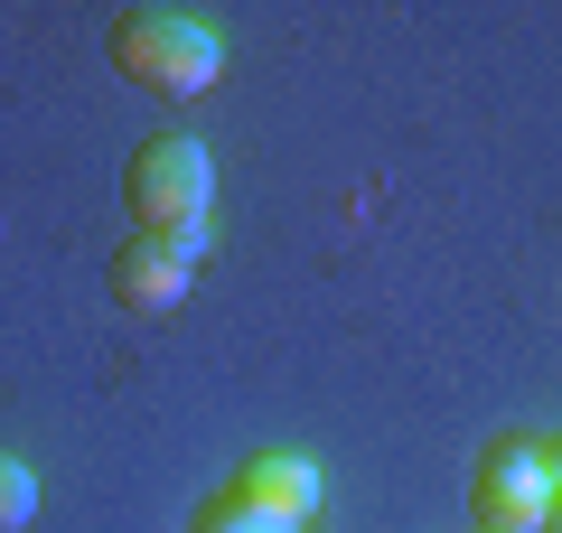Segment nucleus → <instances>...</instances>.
<instances>
[{
    "instance_id": "obj_1",
    "label": "nucleus",
    "mask_w": 562,
    "mask_h": 533,
    "mask_svg": "<svg viewBox=\"0 0 562 533\" xmlns=\"http://www.w3.org/2000/svg\"><path fill=\"white\" fill-rule=\"evenodd\" d=\"M122 197H132L140 235H169V243H188V253H206V216H216V159H206V140L160 132L150 150H132Z\"/></svg>"
},
{
    "instance_id": "obj_2",
    "label": "nucleus",
    "mask_w": 562,
    "mask_h": 533,
    "mask_svg": "<svg viewBox=\"0 0 562 533\" xmlns=\"http://www.w3.org/2000/svg\"><path fill=\"white\" fill-rule=\"evenodd\" d=\"M113 66L140 84V94H206V84L225 76V38L206 20H188V10H122L113 20Z\"/></svg>"
},
{
    "instance_id": "obj_3",
    "label": "nucleus",
    "mask_w": 562,
    "mask_h": 533,
    "mask_svg": "<svg viewBox=\"0 0 562 533\" xmlns=\"http://www.w3.org/2000/svg\"><path fill=\"white\" fill-rule=\"evenodd\" d=\"M553 450L543 440H497V450L479 458V477H469V514H479V533H543V514H553Z\"/></svg>"
},
{
    "instance_id": "obj_4",
    "label": "nucleus",
    "mask_w": 562,
    "mask_h": 533,
    "mask_svg": "<svg viewBox=\"0 0 562 533\" xmlns=\"http://www.w3.org/2000/svg\"><path fill=\"white\" fill-rule=\"evenodd\" d=\"M103 281H113V299L132 318H169L188 299V281H198V253L188 243H169V235H132L113 262H103Z\"/></svg>"
},
{
    "instance_id": "obj_5",
    "label": "nucleus",
    "mask_w": 562,
    "mask_h": 533,
    "mask_svg": "<svg viewBox=\"0 0 562 533\" xmlns=\"http://www.w3.org/2000/svg\"><path fill=\"white\" fill-rule=\"evenodd\" d=\"M235 496H244L254 514H272V524H291V533H301L310 514H319V468H310L301 450H262V458H244Z\"/></svg>"
},
{
    "instance_id": "obj_6",
    "label": "nucleus",
    "mask_w": 562,
    "mask_h": 533,
    "mask_svg": "<svg viewBox=\"0 0 562 533\" xmlns=\"http://www.w3.org/2000/svg\"><path fill=\"white\" fill-rule=\"evenodd\" d=\"M188 533H291V524H272V514H254V506H244L235 487H225V496H206V506H198V524H188Z\"/></svg>"
},
{
    "instance_id": "obj_7",
    "label": "nucleus",
    "mask_w": 562,
    "mask_h": 533,
    "mask_svg": "<svg viewBox=\"0 0 562 533\" xmlns=\"http://www.w3.org/2000/svg\"><path fill=\"white\" fill-rule=\"evenodd\" d=\"M29 514H38V477H29V458H0V533H20Z\"/></svg>"
},
{
    "instance_id": "obj_8",
    "label": "nucleus",
    "mask_w": 562,
    "mask_h": 533,
    "mask_svg": "<svg viewBox=\"0 0 562 533\" xmlns=\"http://www.w3.org/2000/svg\"><path fill=\"white\" fill-rule=\"evenodd\" d=\"M553 496H562V440H553Z\"/></svg>"
},
{
    "instance_id": "obj_9",
    "label": "nucleus",
    "mask_w": 562,
    "mask_h": 533,
    "mask_svg": "<svg viewBox=\"0 0 562 533\" xmlns=\"http://www.w3.org/2000/svg\"><path fill=\"white\" fill-rule=\"evenodd\" d=\"M543 533H562V506H553V514H543Z\"/></svg>"
}]
</instances>
